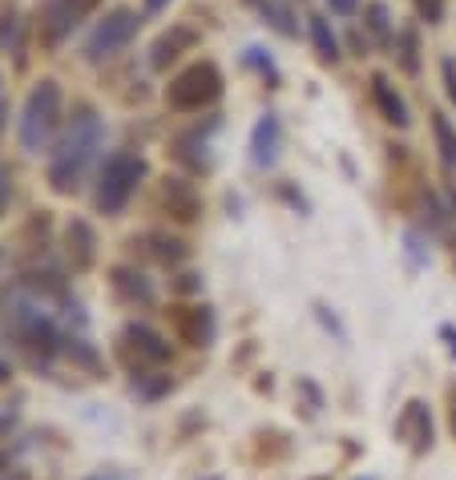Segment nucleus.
<instances>
[{
    "instance_id": "nucleus-9",
    "label": "nucleus",
    "mask_w": 456,
    "mask_h": 480,
    "mask_svg": "<svg viewBox=\"0 0 456 480\" xmlns=\"http://www.w3.org/2000/svg\"><path fill=\"white\" fill-rule=\"evenodd\" d=\"M65 254H69V267L77 275L93 267V259H97V235H93V227H89V222H81V219L65 222Z\"/></svg>"
},
{
    "instance_id": "nucleus-20",
    "label": "nucleus",
    "mask_w": 456,
    "mask_h": 480,
    "mask_svg": "<svg viewBox=\"0 0 456 480\" xmlns=\"http://www.w3.org/2000/svg\"><path fill=\"white\" fill-rule=\"evenodd\" d=\"M263 12H267V17H271V25L279 28V33L295 36V25H291V12L283 9V4H275V0H263Z\"/></svg>"
},
{
    "instance_id": "nucleus-32",
    "label": "nucleus",
    "mask_w": 456,
    "mask_h": 480,
    "mask_svg": "<svg viewBox=\"0 0 456 480\" xmlns=\"http://www.w3.org/2000/svg\"><path fill=\"white\" fill-rule=\"evenodd\" d=\"M452 206H456V194H452Z\"/></svg>"
},
{
    "instance_id": "nucleus-7",
    "label": "nucleus",
    "mask_w": 456,
    "mask_h": 480,
    "mask_svg": "<svg viewBox=\"0 0 456 480\" xmlns=\"http://www.w3.org/2000/svg\"><path fill=\"white\" fill-rule=\"evenodd\" d=\"M97 0H49L41 12V28L49 41H61L65 33H73V25H77L81 17H85L89 9H93Z\"/></svg>"
},
{
    "instance_id": "nucleus-8",
    "label": "nucleus",
    "mask_w": 456,
    "mask_h": 480,
    "mask_svg": "<svg viewBox=\"0 0 456 480\" xmlns=\"http://www.w3.org/2000/svg\"><path fill=\"white\" fill-rule=\"evenodd\" d=\"M174 327L190 348H211L214 340V311L211 307H174Z\"/></svg>"
},
{
    "instance_id": "nucleus-18",
    "label": "nucleus",
    "mask_w": 456,
    "mask_h": 480,
    "mask_svg": "<svg viewBox=\"0 0 456 480\" xmlns=\"http://www.w3.org/2000/svg\"><path fill=\"white\" fill-rule=\"evenodd\" d=\"M190 41H194V33H186V28H182V33H174V36H166V41L154 49V65L162 69L166 61H174V57H178V44H190Z\"/></svg>"
},
{
    "instance_id": "nucleus-28",
    "label": "nucleus",
    "mask_w": 456,
    "mask_h": 480,
    "mask_svg": "<svg viewBox=\"0 0 456 480\" xmlns=\"http://www.w3.org/2000/svg\"><path fill=\"white\" fill-rule=\"evenodd\" d=\"M9 428H12V416H0V436H4Z\"/></svg>"
},
{
    "instance_id": "nucleus-15",
    "label": "nucleus",
    "mask_w": 456,
    "mask_h": 480,
    "mask_svg": "<svg viewBox=\"0 0 456 480\" xmlns=\"http://www.w3.org/2000/svg\"><path fill=\"white\" fill-rule=\"evenodd\" d=\"M166 202H170V214H174V219H182V222H190L194 214H198V202H194V194L186 190L182 182H170Z\"/></svg>"
},
{
    "instance_id": "nucleus-31",
    "label": "nucleus",
    "mask_w": 456,
    "mask_h": 480,
    "mask_svg": "<svg viewBox=\"0 0 456 480\" xmlns=\"http://www.w3.org/2000/svg\"><path fill=\"white\" fill-rule=\"evenodd\" d=\"M0 468H4V456H0Z\"/></svg>"
},
{
    "instance_id": "nucleus-2",
    "label": "nucleus",
    "mask_w": 456,
    "mask_h": 480,
    "mask_svg": "<svg viewBox=\"0 0 456 480\" xmlns=\"http://www.w3.org/2000/svg\"><path fill=\"white\" fill-rule=\"evenodd\" d=\"M101 141H106V122H101L93 109H81V114L73 117L69 133L61 138V146H57L53 162H49V186H53L57 194H77L81 178H85L89 162L97 157Z\"/></svg>"
},
{
    "instance_id": "nucleus-30",
    "label": "nucleus",
    "mask_w": 456,
    "mask_h": 480,
    "mask_svg": "<svg viewBox=\"0 0 456 480\" xmlns=\"http://www.w3.org/2000/svg\"><path fill=\"white\" fill-rule=\"evenodd\" d=\"M12 372H9V364H0V384H4V380H9Z\"/></svg>"
},
{
    "instance_id": "nucleus-4",
    "label": "nucleus",
    "mask_w": 456,
    "mask_h": 480,
    "mask_svg": "<svg viewBox=\"0 0 456 480\" xmlns=\"http://www.w3.org/2000/svg\"><path fill=\"white\" fill-rule=\"evenodd\" d=\"M57 117H61V89L57 81H41L20 109V146L28 154H41L57 130Z\"/></svg>"
},
{
    "instance_id": "nucleus-6",
    "label": "nucleus",
    "mask_w": 456,
    "mask_h": 480,
    "mask_svg": "<svg viewBox=\"0 0 456 480\" xmlns=\"http://www.w3.org/2000/svg\"><path fill=\"white\" fill-rule=\"evenodd\" d=\"M138 33V17L133 12H114L106 25H97V33L89 36L85 57L89 61H101V57H114L122 44H130V36Z\"/></svg>"
},
{
    "instance_id": "nucleus-3",
    "label": "nucleus",
    "mask_w": 456,
    "mask_h": 480,
    "mask_svg": "<svg viewBox=\"0 0 456 480\" xmlns=\"http://www.w3.org/2000/svg\"><path fill=\"white\" fill-rule=\"evenodd\" d=\"M141 178H146V157L138 154H109L106 166H101V174H97V210L101 214H122L125 202L133 198V190L141 186Z\"/></svg>"
},
{
    "instance_id": "nucleus-5",
    "label": "nucleus",
    "mask_w": 456,
    "mask_h": 480,
    "mask_svg": "<svg viewBox=\"0 0 456 480\" xmlns=\"http://www.w3.org/2000/svg\"><path fill=\"white\" fill-rule=\"evenodd\" d=\"M222 81L214 73V65H190L186 73H178L166 89V101L174 109H202V105H211L219 97Z\"/></svg>"
},
{
    "instance_id": "nucleus-13",
    "label": "nucleus",
    "mask_w": 456,
    "mask_h": 480,
    "mask_svg": "<svg viewBox=\"0 0 456 480\" xmlns=\"http://www.w3.org/2000/svg\"><path fill=\"white\" fill-rule=\"evenodd\" d=\"M400 432L412 440L416 452H424V448L432 444V416H428V408H424V404H408V412H404V420H400Z\"/></svg>"
},
{
    "instance_id": "nucleus-14",
    "label": "nucleus",
    "mask_w": 456,
    "mask_h": 480,
    "mask_svg": "<svg viewBox=\"0 0 456 480\" xmlns=\"http://www.w3.org/2000/svg\"><path fill=\"white\" fill-rule=\"evenodd\" d=\"M372 89H376V101H380V109L388 114V122H392V125H408V109H404L400 93H392V85H388L384 77L372 81Z\"/></svg>"
},
{
    "instance_id": "nucleus-1",
    "label": "nucleus",
    "mask_w": 456,
    "mask_h": 480,
    "mask_svg": "<svg viewBox=\"0 0 456 480\" xmlns=\"http://www.w3.org/2000/svg\"><path fill=\"white\" fill-rule=\"evenodd\" d=\"M9 335L36 359V364H41V359H53L57 351L65 348V335L53 319L49 299L28 291L25 283L12 287V295H9Z\"/></svg>"
},
{
    "instance_id": "nucleus-26",
    "label": "nucleus",
    "mask_w": 456,
    "mask_h": 480,
    "mask_svg": "<svg viewBox=\"0 0 456 480\" xmlns=\"http://www.w3.org/2000/svg\"><path fill=\"white\" fill-rule=\"evenodd\" d=\"M202 283H198V275H182V279H178V291H198Z\"/></svg>"
},
{
    "instance_id": "nucleus-27",
    "label": "nucleus",
    "mask_w": 456,
    "mask_h": 480,
    "mask_svg": "<svg viewBox=\"0 0 456 480\" xmlns=\"http://www.w3.org/2000/svg\"><path fill=\"white\" fill-rule=\"evenodd\" d=\"M335 12H356V0H327Z\"/></svg>"
},
{
    "instance_id": "nucleus-22",
    "label": "nucleus",
    "mask_w": 456,
    "mask_h": 480,
    "mask_svg": "<svg viewBox=\"0 0 456 480\" xmlns=\"http://www.w3.org/2000/svg\"><path fill=\"white\" fill-rule=\"evenodd\" d=\"M404 69H416V36L404 33Z\"/></svg>"
},
{
    "instance_id": "nucleus-24",
    "label": "nucleus",
    "mask_w": 456,
    "mask_h": 480,
    "mask_svg": "<svg viewBox=\"0 0 456 480\" xmlns=\"http://www.w3.org/2000/svg\"><path fill=\"white\" fill-rule=\"evenodd\" d=\"M9 198H12V182H9V174H0V214L9 210Z\"/></svg>"
},
{
    "instance_id": "nucleus-29",
    "label": "nucleus",
    "mask_w": 456,
    "mask_h": 480,
    "mask_svg": "<svg viewBox=\"0 0 456 480\" xmlns=\"http://www.w3.org/2000/svg\"><path fill=\"white\" fill-rule=\"evenodd\" d=\"M162 4H166V0H146V9H149V12H158Z\"/></svg>"
},
{
    "instance_id": "nucleus-16",
    "label": "nucleus",
    "mask_w": 456,
    "mask_h": 480,
    "mask_svg": "<svg viewBox=\"0 0 456 480\" xmlns=\"http://www.w3.org/2000/svg\"><path fill=\"white\" fill-rule=\"evenodd\" d=\"M432 130H436V141H440V157H444V166L456 170V133L448 125L444 114H432Z\"/></svg>"
},
{
    "instance_id": "nucleus-10",
    "label": "nucleus",
    "mask_w": 456,
    "mask_h": 480,
    "mask_svg": "<svg viewBox=\"0 0 456 480\" xmlns=\"http://www.w3.org/2000/svg\"><path fill=\"white\" fill-rule=\"evenodd\" d=\"M109 287H114L117 299H125V303H133V307H154V299H158L154 283L141 271H130V267H114V271H109Z\"/></svg>"
},
{
    "instance_id": "nucleus-25",
    "label": "nucleus",
    "mask_w": 456,
    "mask_h": 480,
    "mask_svg": "<svg viewBox=\"0 0 456 480\" xmlns=\"http://www.w3.org/2000/svg\"><path fill=\"white\" fill-rule=\"evenodd\" d=\"M444 81H448V97L456 101V65H452V61L444 65Z\"/></svg>"
},
{
    "instance_id": "nucleus-23",
    "label": "nucleus",
    "mask_w": 456,
    "mask_h": 480,
    "mask_svg": "<svg viewBox=\"0 0 456 480\" xmlns=\"http://www.w3.org/2000/svg\"><path fill=\"white\" fill-rule=\"evenodd\" d=\"M368 17H372V28H376V33H380V36H388V12H384V9H380V4H376V9H372V12H368Z\"/></svg>"
},
{
    "instance_id": "nucleus-11",
    "label": "nucleus",
    "mask_w": 456,
    "mask_h": 480,
    "mask_svg": "<svg viewBox=\"0 0 456 480\" xmlns=\"http://www.w3.org/2000/svg\"><path fill=\"white\" fill-rule=\"evenodd\" d=\"M122 340H125V348H133L141 359H149V364H166L170 359V343L146 324H125Z\"/></svg>"
},
{
    "instance_id": "nucleus-17",
    "label": "nucleus",
    "mask_w": 456,
    "mask_h": 480,
    "mask_svg": "<svg viewBox=\"0 0 456 480\" xmlns=\"http://www.w3.org/2000/svg\"><path fill=\"white\" fill-rule=\"evenodd\" d=\"M311 36H316V49L324 61H335V57H340V44H335V36H332L324 17H311Z\"/></svg>"
},
{
    "instance_id": "nucleus-21",
    "label": "nucleus",
    "mask_w": 456,
    "mask_h": 480,
    "mask_svg": "<svg viewBox=\"0 0 456 480\" xmlns=\"http://www.w3.org/2000/svg\"><path fill=\"white\" fill-rule=\"evenodd\" d=\"M416 9H420V17L428 20V25H436V20L444 17V0H416Z\"/></svg>"
},
{
    "instance_id": "nucleus-19",
    "label": "nucleus",
    "mask_w": 456,
    "mask_h": 480,
    "mask_svg": "<svg viewBox=\"0 0 456 480\" xmlns=\"http://www.w3.org/2000/svg\"><path fill=\"white\" fill-rule=\"evenodd\" d=\"M154 243H158V259H162V262H182V259H186V243H182V238L154 235Z\"/></svg>"
},
{
    "instance_id": "nucleus-12",
    "label": "nucleus",
    "mask_w": 456,
    "mask_h": 480,
    "mask_svg": "<svg viewBox=\"0 0 456 480\" xmlns=\"http://www.w3.org/2000/svg\"><path fill=\"white\" fill-rule=\"evenodd\" d=\"M279 146H283V125L275 114H267L263 122L255 125V133H251V157H255V166H275Z\"/></svg>"
}]
</instances>
